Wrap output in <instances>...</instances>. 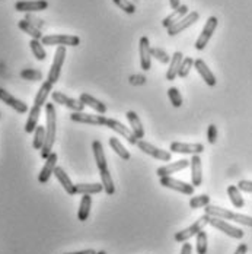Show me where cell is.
<instances>
[{"mask_svg":"<svg viewBox=\"0 0 252 254\" xmlns=\"http://www.w3.org/2000/svg\"><path fill=\"white\" fill-rule=\"evenodd\" d=\"M0 101L4 102L6 105H9L10 108H13L19 114H25L26 111H28V105H26L25 102L15 98L13 95H10V92H7L3 88H0Z\"/></svg>","mask_w":252,"mask_h":254,"instance_id":"obj_17","label":"cell"},{"mask_svg":"<svg viewBox=\"0 0 252 254\" xmlns=\"http://www.w3.org/2000/svg\"><path fill=\"white\" fill-rule=\"evenodd\" d=\"M247 252H248V246L242 243V244H239V246H238V249H236L235 254H247Z\"/></svg>","mask_w":252,"mask_h":254,"instance_id":"obj_50","label":"cell"},{"mask_svg":"<svg viewBox=\"0 0 252 254\" xmlns=\"http://www.w3.org/2000/svg\"><path fill=\"white\" fill-rule=\"evenodd\" d=\"M70 120L80 125H91V126H105L106 117L98 116V114H86L83 111L80 113H73L70 116Z\"/></svg>","mask_w":252,"mask_h":254,"instance_id":"obj_12","label":"cell"},{"mask_svg":"<svg viewBox=\"0 0 252 254\" xmlns=\"http://www.w3.org/2000/svg\"><path fill=\"white\" fill-rule=\"evenodd\" d=\"M64 59H66V47L63 46H58L57 50L54 53V60H52V64H51L50 72H49V76L47 80L51 82L52 85L58 80L60 73H61V67H63V63H64Z\"/></svg>","mask_w":252,"mask_h":254,"instance_id":"obj_7","label":"cell"},{"mask_svg":"<svg viewBox=\"0 0 252 254\" xmlns=\"http://www.w3.org/2000/svg\"><path fill=\"white\" fill-rule=\"evenodd\" d=\"M137 146H139V149L143 153L149 155V156L154 158V159H159V161H162V162H169L171 158H172V153L171 152L163 151V149H159V148L153 146V145H151V143L146 142V140H139V142H137Z\"/></svg>","mask_w":252,"mask_h":254,"instance_id":"obj_9","label":"cell"},{"mask_svg":"<svg viewBox=\"0 0 252 254\" xmlns=\"http://www.w3.org/2000/svg\"><path fill=\"white\" fill-rule=\"evenodd\" d=\"M208 219H210V216L204 213V215L200 216L191 227H188V228L182 229V231L177 232V234H175V241H177V243H185V241H188L190 238L196 237L200 231L204 229L205 225H208Z\"/></svg>","mask_w":252,"mask_h":254,"instance_id":"obj_3","label":"cell"},{"mask_svg":"<svg viewBox=\"0 0 252 254\" xmlns=\"http://www.w3.org/2000/svg\"><path fill=\"white\" fill-rule=\"evenodd\" d=\"M196 237H197V243H196L197 254H205L207 253V247H208V244H207V234L202 229Z\"/></svg>","mask_w":252,"mask_h":254,"instance_id":"obj_40","label":"cell"},{"mask_svg":"<svg viewBox=\"0 0 252 254\" xmlns=\"http://www.w3.org/2000/svg\"><path fill=\"white\" fill-rule=\"evenodd\" d=\"M29 46H31V51H32V54H34V57L37 60L43 62V60L47 59V53L44 50V46H43L41 40H31Z\"/></svg>","mask_w":252,"mask_h":254,"instance_id":"obj_36","label":"cell"},{"mask_svg":"<svg viewBox=\"0 0 252 254\" xmlns=\"http://www.w3.org/2000/svg\"><path fill=\"white\" fill-rule=\"evenodd\" d=\"M194 62L196 60L193 57H184V60H182V63L179 66V70H178V76L182 77V79H185V77L188 76L191 67L194 66Z\"/></svg>","mask_w":252,"mask_h":254,"instance_id":"obj_38","label":"cell"},{"mask_svg":"<svg viewBox=\"0 0 252 254\" xmlns=\"http://www.w3.org/2000/svg\"><path fill=\"white\" fill-rule=\"evenodd\" d=\"M168 97L171 100V104L175 107V108H179L182 105V95L181 92L178 91V88H169L168 89Z\"/></svg>","mask_w":252,"mask_h":254,"instance_id":"obj_43","label":"cell"},{"mask_svg":"<svg viewBox=\"0 0 252 254\" xmlns=\"http://www.w3.org/2000/svg\"><path fill=\"white\" fill-rule=\"evenodd\" d=\"M40 116H41V107L35 105L29 110V116H28V120H26L25 125V131L26 133H34L35 128L38 126V120H40Z\"/></svg>","mask_w":252,"mask_h":254,"instance_id":"obj_28","label":"cell"},{"mask_svg":"<svg viewBox=\"0 0 252 254\" xmlns=\"http://www.w3.org/2000/svg\"><path fill=\"white\" fill-rule=\"evenodd\" d=\"M79 100L83 102L86 107H91L92 110H95L98 114H105L106 113V105L102 101H100V100L94 98L89 94H80V98Z\"/></svg>","mask_w":252,"mask_h":254,"instance_id":"obj_26","label":"cell"},{"mask_svg":"<svg viewBox=\"0 0 252 254\" xmlns=\"http://www.w3.org/2000/svg\"><path fill=\"white\" fill-rule=\"evenodd\" d=\"M54 176H55V178L58 180V183L63 186V189L66 190V193H67V194H70V196L76 194V184L72 183L70 177L66 174V171H64L61 167H55V170H54Z\"/></svg>","mask_w":252,"mask_h":254,"instance_id":"obj_22","label":"cell"},{"mask_svg":"<svg viewBox=\"0 0 252 254\" xmlns=\"http://www.w3.org/2000/svg\"><path fill=\"white\" fill-rule=\"evenodd\" d=\"M139 54H140V66L143 70H151V47L148 37H142L139 41Z\"/></svg>","mask_w":252,"mask_h":254,"instance_id":"obj_15","label":"cell"},{"mask_svg":"<svg viewBox=\"0 0 252 254\" xmlns=\"http://www.w3.org/2000/svg\"><path fill=\"white\" fill-rule=\"evenodd\" d=\"M100 176H101V184L103 186V191L108 194V196H112L115 193V186H114V180L111 177L108 168L101 170L100 171Z\"/></svg>","mask_w":252,"mask_h":254,"instance_id":"obj_33","label":"cell"},{"mask_svg":"<svg viewBox=\"0 0 252 254\" xmlns=\"http://www.w3.org/2000/svg\"><path fill=\"white\" fill-rule=\"evenodd\" d=\"M184 60V54L181 51L174 53V56L171 57V62H169V69L166 70V79L168 80H175V77L178 76V70H179V66Z\"/></svg>","mask_w":252,"mask_h":254,"instance_id":"obj_25","label":"cell"},{"mask_svg":"<svg viewBox=\"0 0 252 254\" xmlns=\"http://www.w3.org/2000/svg\"><path fill=\"white\" fill-rule=\"evenodd\" d=\"M92 151H94V156H95V162H97V167L98 170H105L106 168V156L103 152V146L100 140H94L92 143Z\"/></svg>","mask_w":252,"mask_h":254,"instance_id":"obj_30","label":"cell"},{"mask_svg":"<svg viewBox=\"0 0 252 254\" xmlns=\"http://www.w3.org/2000/svg\"><path fill=\"white\" fill-rule=\"evenodd\" d=\"M169 6H171L172 10H175L181 6V0H169Z\"/></svg>","mask_w":252,"mask_h":254,"instance_id":"obj_51","label":"cell"},{"mask_svg":"<svg viewBox=\"0 0 252 254\" xmlns=\"http://www.w3.org/2000/svg\"><path fill=\"white\" fill-rule=\"evenodd\" d=\"M238 189L241 191H245V193H252V181H250V180H241L238 183Z\"/></svg>","mask_w":252,"mask_h":254,"instance_id":"obj_47","label":"cell"},{"mask_svg":"<svg viewBox=\"0 0 252 254\" xmlns=\"http://www.w3.org/2000/svg\"><path fill=\"white\" fill-rule=\"evenodd\" d=\"M25 21H28L29 24H32V25L35 26V28H38V29H41L43 26L46 25V22H44L43 19H40V18L34 16L32 13H26V15H25Z\"/></svg>","mask_w":252,"mask_h":254,"instance_id":"obj_45","label":"cell"},{"mask_svg":"<svg viewBox=\"0 0 252 254\" xmlns=\"http://www.w3.org/2000/svg\"><path fill=\"white\" fill-rule=\"evenodd\" d=\"M109 146L112 148V151L117 153L121 159H124V161L130 159V152L123 146V143L117 137H109Z\"/></svg>","mask_w":252,"mask_h":254,"instance_id":"obj_35","label":"cell"},{"mask_svg":"<svg viewBox=\"0 0 252 254\" xmlns=\"http://www.w3.org/2000/svg\"><path fill=\"white\" fill-rule=\"evenodd\" d=\"M18 26H19L25 34L31 35L32 40H43V37H44V35L41 34V29L35 28V26L32 25V24H29L25 19H21V21L18 22Z\"/></svg>","mask_w":252,"mask_h":254,"instance_id":"obj_34","label":"cell"},{"mask_svg":"<svg viewBox=\"0 0 252 254\" xmlns=\"http://www.w3.org/2000/svg\"><path fill=\"white\" fill-rule=\"evenodd\" d=\"M190 167H191V184L194 187H200L202 183V165L200 155H193L190 161Z\"/></svg>","mask_w":252,"mask_h":254,"instance_id":"obj_19","label":"cell"},{"mask_svg":"<svg viewBox=\"0 0 252 254\" xmlns=\"http://www.w3.org/2000/svg\"><path fill=\"white\" fill-rule=\"evenodd\" d=\"M207 204H210V196L208 194H200V196H196V197L190 199V207L191 209L205 207Z\"/></svg>","mask_w":252,"mask_h":254,"instance_id":"obj_39","label":"cell"},{"mask_svg":"<svg viewBox=\"0 0 252 254\" xmlns=\"http://www.w3.org/2000/svg\"><path fill=\"white\" fill-rule=\"evenodd\" d=\"M151 57H154L159 63L165 64V63H169L171 62V57L166 51L160 50V49H151Z\"/></svg>","mask_w":252,"mask_h":254,"instance_id":"obj_44","label":"cell"},{"mask_svg":"<svg viewBox=\"0 0 252 254\" xmlns=\"http://www.w3.org/2000/svg\"><path fill=\"white\" fill-rule=\"evenodd\" d=\"M188 13V6L187 4H181L178 9H175L171 15H168L163 21H162V26L163 28H171V26L174 25V24H177V22H179L185 15Z\"/></svg>","mask_w":252,"mask_h":254,"instance_id":"obj_24","label":"cell"},{"mask_svg":"<svg viewBox=\"0 0 252 254\" xmlns=\"http://www.w3.org/2000/svg\"><path fill=\"white\" fill-rule=\"evenodd\" d=\"M105 127H108V128L114 130L115 133H118L120 136H123L124 139L128 140V143H131V145H137V142H139V139L134 136V133L128 127H126L123 123H120L117 120H114V119H106Z\"/></svg>","mask_w":252,"mask_h":254,"instance_id":"obj_13","label":"cell"},{"mask_svg":"<svg viewBox=\"0 0 252 254\" xmlns=\"http://www.w3.org/2000/svg\"><path fill=\"white\" fill-rule=\"evenodd\" d=\"M49 7L47 0H24V1H16L15 9L18 12L24 13H32V12H41Z\"/></svg>","mask_w":252,"mask_h":254,"instance_id":"obj_14","label":"cell"},{"mask_svg":"<svg viewBox=\"0 0 252 254\" xmlns=\"http://www.w3.org/2000/svg\"><path fill=\"white\" fill-rule=\"evenodd\" d=\"M199 19H200L199 12H188L179 22L174 24L171 28H168V35H169V37H175L179 32H182V31H185L187 28L194 25Z\"/></svg>","mask_w":252,"mask_h":254,"instance_id":"obj_11","label":"cell"},{"mask_svg":"<svg viewBox=\"0 0 252 254\" xmlns=\"http://www.w3.org/2000/svg\"><path fill=\"white\" fill-rule=\"evenodd\" d=\"M46 117H47V125H46V143L41 149V158L47 159L52 152V146L55 142V127H57V116H55V108L54 104H46Z\"/></svg>","mask_w":252,"mask_h":254,"instance_id":"obj_1","label":"cell"},{"mask_svg":"<svg viewBox=\"0 0 252 254\" xmlns=\"http://www.w3.org/2000/svg\"><path fill=\"white\" fill-rule=\"evenodd\" d=\"M205 215L213 216V218H220V219H225V221H233L236 224H241V225L252 228V216L236 213V212L227 210V209L214 206V204H207L205 206Z\"/></svg>","mask_w":252,"mask_h":254,"instance_id":"obj_2","label":"cell"},{"mask_svg":"<svg viewBox=\"0 0 252 254\" xmlns=\"http://www.w3.org/2000/svg\"><path fill=\"white\" fill-rule=\"evenodd\" d=\"M91 207H92V197H91V194H83V197L80 199L79 210H77V219L80 222H85L89 218Z\"/></svg>","mask_w":252,"mask_h":254,"instance_id":"obj_27","label":"cell"},{"mask_svg":"<svg viewBox=\"0 0 252 254\" xmlns=\"http://www.w3.org/2000/svg\"><path fill=\"white\" fill-rule=\"evenodd\" d=\"M160 186L166 187V189H171V190H175L178 193L187 194V196H193L194 194V189H196L193 184L184 183L181 180H177V178L172 177H160Z\"/></svg>","mask_w":252,"mask_h":254,"instance_id":"obj_8","label":"cell"},{"mask_svg":"<svg viewBox=\"0 0 252 254\" xmlns=\"http://www.w3.org/2000/svg\"><path fill=\"white\" fill-rule=\"evenodd\" d=\"M115 6H118L121 10H124L128 15H133L136 12V4L130 0H112Z\"/></svg>","mask_w":252,"mask_h":254,"instance_id":"obj_42","label":"cell"},{"mask_svg":"<svg viewBox=\"0 0 252 254\" xmlns=\"http://www.w3.org/2000/svg\"><path fill=\"white\" fill-rule=\"evenodd\" d=\"M227 196L230 199L232 204L236 207V209H242L245 206V200L241 194V190L238 189V186H229L227 187Z\"/></svg>","mask_w":252,"mask_h":254,"instance_id":"obj_32","label":"cell"},{"mask_svg":"<svg viewBox=\"0 0 252 254\" xmlns=\"http://www.w3.org/2000/svg\"><path fill=\"white\" fill-rule=\"evenodd\" d=\"M64 254H97L95 250L89 249V250H83V252H75V253H64Z\"/></svg>","mask_w":252,"mask_h":254,"instance_id":"obj_52","label":"cell"},{"mask_svg":"<svg viewBox=\"0 0 252 254\" xmlns=\"http://www.w3.org/2000/svg\"><path fill=\"white\" fill-rule=\"evenodd\" d=\"M145 80H146V77L142 76V75H133V76L130 77V82H131L133 85H143Z\"/></svg>","mask_w":252,"mask_h":254,"instance_id":"obj_48","label":"cell"},{"mask_svg":"<svg viewBox=\"0 0 252 254\" xmlns=\"http://www.w3.org/2000/svg\"><path fill=\"white\" fill-rule=\"evenodd\" d=\"M171 152L184 153V155H200L204 152L202 143H182V142H172L169 146Z\"/></svg>","mask_w":252,"mask_h":254,"instance_id":"obj_16","label":"cell"},{"mask_svg":"<svg viewBox=\"0 0 252 254\" xmlns=\"http://www.w3.org/2000/svg\"><path fill=\"white\" fill-rule=\"evenodd\" d=\"M187 167H190V161L188 159H179V161L174 162V164H168L165 167H159L157 171H156V174L159 177H171L172 174L185 170Z\"/></svg>","mask_w":252,"mask_h":254,"instance_id":"obj_18","label":"cell"},{"mask_svg":"<svg viewBox=\"0 0 252 254\" xmlns=\"http://www.w3.org/2000/svg\"><path fill=\"white\" fill-rule=\"evenodd\" d=\"M43 46H69V47H77L80 44V38L77 35H67V34H52L46 35L41 40Z\"/></svg>","mask_w":252,"mask_h":254,"instance_id":"obj_4","label":"cell"},{"mask_svg":"<svg viewBox=\"0 0 252 254\" xmlns=\"http://www.w3.org/2000/svg\"><path fill=\"white\" fill-rule=\"evenodd\" d=\"M50 92H52V83L49 82V80H46V82L41 85V88L38 89V92H37V95H35V100H34V104L38 105V107L46 105Z\"/></svg>","mask_w":252,"mask_h":254,"instance_id":"obj_29","label":"cell"},{"mask_svg":"<svg viewBox=\"0 0 252 254\" xmlns=\"http://www.w3.org/2000/svg\"><path fill=\"white\" fill-rule=\"evenodd\" d=\"M51 97H52V101L55 102V104H60V105L66 107V108L72 110L73 113H80V111H83V108L86 107L80 100L70 98V97L64 95L63 92H58V91L51 92Z\"/></svg>","mask_w":252,"mask_h":254,"instance_id":"obj_10","label":"cell"},{"mask_svg":"<svg viewBox=\"0 0 252 254\" xmlns=\"http://www.w3.org/2000/svg\"><path fill=\"white\" fill-rule=\"evenodd\" d=\"M136 1H137V0H136Z\"/></svg>","mask_w":252,"mask_h":254,"instance_id":"obj_54","label":"cell"},{"mask_svg":"<svg viewBox=\"0 0 252 254\" xmlns=\"http://www.w3.org/2000/svg\"><path fill=\"white\" fill-rule=\"evenodd\" d=\"M126 117L127 120H128V123H130L131 131L134 133V136H136L139 140H142V139L145 137V128H143V125H142L139 116H137L134 111H127Z\"/></svg>","mask_w":252,"mask_h":254,"instance_id":"obj_23","label":"cell"},{"mask_svg":"<svg viewBox=\"0 0 252 254\" xmlns=\"http://www.w3.org/2000/svg\"><path fill=\"white\" fill-rule=\"evenodd\" d=\"M194 67H196V70L199 72V75L202 77V80L208 85V86H214L216 85V76H214V73L208 69V66L205 64V62L202 60V59H197L196 62H194Z\"/></svg>","mask_w":252,"mask_h":254,"instance_id":"obj_21","label":"cell"},{"mask_svg":"<svg viewBox=\"0 0 252 254\" xmlns=\"http://www.w3.org/2000/svg\"><path fill=\"white\" fill-rule=\"evenodd\" d=\"M21 77L25 80H32V82H38L43 79V73L37 69H24L21 72Z\"/></svg>","mask_w":252,"mask_h":254,"instance_id":"obj_41","label":"cell"},{"mask_svg":"<svg viewBox=\"0 0 252 254\" xmlns=\"http://www.w3.org/2000/svg\"><path fill=\"white\" fill-rule=\"evenodd\" d=\"M44 143H46V127L37 126L35 131H34L32 146H34V149H43Z\"/></svg>","mask_w":252,"mask_h":254,"instance_id":"obj_37","label":"cell"},{"mask_svg":"<svg viewBox=\"0 0 252 254\" xmlns=\"http://www.w3.org/2000/svg\"><path fill=\"white\" fill-rule=\"evenodd\" d=\"M97 254H106V253H105V252L102 250V252H98V253H97Z\"/></svg>","mask_w":252,"mask_h":254,"instance_id":"obj_53","label":"cell"},{"mask_svg":"<svg viewBox=\"0 0 252 254\" xmlns=\"http://www.w3.org/2000/svg\"><path fill=\"white\" fill-rule=\"evenodd\" d=\"M208 224H210L213 228L219 229L220 232L226 234L227 237H232V238H235V240H242L244 235H245V232H244L242 229L230 225L229 222H226L225 219H220V218H213V216H210Z\"/></svg>","mask_w":252,"mask_h":254,"instance_id":"obj_5","label":"cell"},{"mask_svg":"<svg viewBox=\"0 0 252 254\" xmlns=\"http://www.w3.org/2000/svg\"><path fill=\"white\" fill-rule=\"evenodd\" d=\"M103 190L101 183H92V184H76V194H98Z\"/></svg>","mask_w":252,"mask_h":254,"instance_id":"obj_31","label":"cell"},{"mask_svg":"<svg viewBox=\"0 0 252 254\" xmlns=\"http://www.w3.org/2000/svg\"><path fill=\"white\" fill-rule=\"evenodd\" d=\"M193 253V246L190 243H184L182 244V249H181V254H191Z\"/></svg>","mask_w":252,"mask_h":254,"instance_id":"obj_49","label":"cell"},{"mask_svg":"<svg viewBox=\"0 0 252 254\" xmlns=\"http://www.w3.org/2000/svg\"><path fill=\"white\" fill-rule=\"evenodd\" d=\"M219 25V21H217V18L216 16H210L208 19H207V22H205V25L202 28V34H200V37L197 38V41H196V50L202 51L205 49V46L208 44V41H210V38H211V35L214 34V31H216V28Z\"/></svg>","mask_w":252,"mask_h":254,"instance_id":"obj_6","label":"cell"},{"mask_svg":"<svg viewBox=\"0 0 252 254\" xmlns=\"http://www.w3.org/2000/svg\"><path fill=\"white\" fill-rule=\"evenodd\" d=\"M207 140H208V143H216V140H217V127L214 126V125H210L208 128H207Z\"/></svg>","mask_w":252,"mask_h":254,"instance_id":"obj_46","label":"cell"},{"mask_svg":"<svg viewBox=\"0 0 252 254\" xmlns=\"http://www.w3.org/2000/svg\"><path fill=\"white\" fill-rule=\"evenodd\" d=\"M55 167H57V153L51 152L50 156L46 159V164H44V167H43V170H41V173L38 176V181L41 184H46L50 180L51 176L54 174Z\"/></svg>","mask_w":252,"mask_h":254,"instance_id":"obj_20","label":"cell"}]
</instances>
